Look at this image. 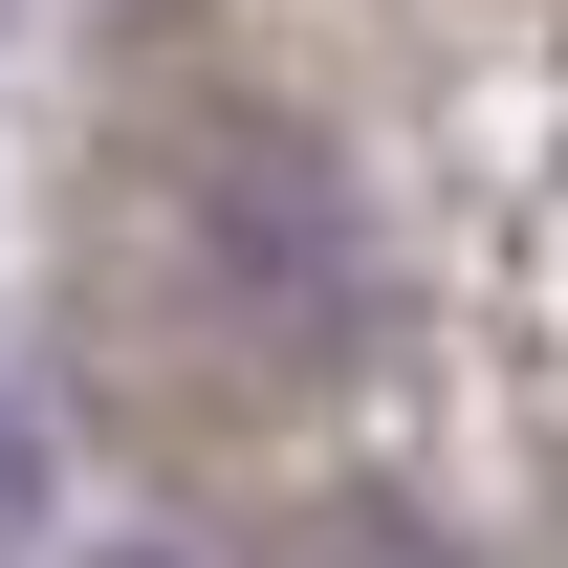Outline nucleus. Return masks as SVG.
Listing matches in <instances>:
<instances>
[{
    "instance_id": "1",
    "label": "nucleus",
    "mask_w": 568,
    "mask_h": 568,
    "mask_svg": "<svg viewBox=\"0 0 568 568\" xmlns=\"http://www.w3.org/2000/svg\"><path fill=\"white\" fill-rule=\"evenodd\" d=\"M67 525V459H44V416H22V372H0V568Z\"/></svg>"
},
{
    "instance_id": "2",
    "label": "nucleus",
    "mask_w": 568,
    "mask_h": 568,
    "mask_svg": "<svg viewBox=\"0 0 568 568\" xmlns=\"http://www.w3.org/2000/svg\"><path fill=\"white\" fill-rule=\"evenodd\" d=\"M88 568H175V547H88Z\"/></svg>"
}]
</instances>
